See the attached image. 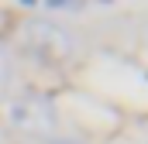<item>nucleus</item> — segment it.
I'll list each match as a JSON object with an SVG mask.
<instances>
[{
	"mask_svg": "<svg viewBox=\"0 0 148 144\" xmlns=\"http://www.w3.org/2000/svg\"><path fill=\"white\" fill-rule=\"evenodd\" d=\"M10 127L24 130V134H52L55 130V110L45 96H21L7 110Z\"/></svg>",
	"mask_w": 148,
	"mask_h": 144,
	"instance_id": "nucleus-1",
	"label": "nucleus"
},
{
	"mask_svg": "<svg viewBox=\"0 0 148 144\" xmlns=\"http://www.w3.org/2000/svg\"><path fill=\"white\" fill-rule=\"evenodd\" d=\"M28 38L38 45V52L45 48L52 58H66L69 55V38L62 35V31H55V28H48V24H31Z\"/></svg>",
	"mask_w": 148,
	"mask_h": 144,
	"instance_id": "nucleus-2",
	"label": "nucleus"
},
{
	"mask_svg": "<svg viewBox=\"0 0 148 144\" xmlns=\"http://www.w3.org/2000/svg\"><path fill=\"white\" fill-rule=\"evenodd\" d=\"M45 144H79V141H45Z\"/></svg>",
	"mask_w": 148,
	"mask_h": 144,
	"instance_id": "nucleus-3",
	"label": "nucleus"
}]
</instances>
